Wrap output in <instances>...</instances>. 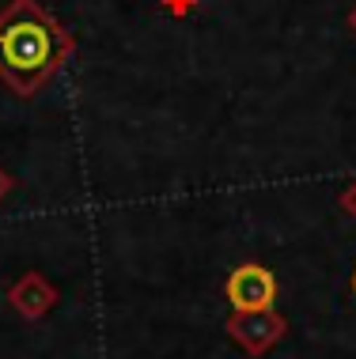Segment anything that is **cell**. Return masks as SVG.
Here are the masks:
<instances>
[{"instance_id":"cell-1","label":"cell","mask_w":356,"mask_h":359,"mask_svg":"<svg viewBox=\"0 0 356 359\" xmlns=\"http://www.w3.org/2000/svg\"><path fill=\"white\" fill-rule=\"evenodd\" d=\"M72 34L38 0H12L0 12V80L19 99H31L61 72Z\"/></svg>"},{"instance_id":"cell-2","label":"cell","mask_w":356,"mask_h":359,"mask_svg":"<svg viewBox=\"0 0 356 359\" xmlns=\"http://www.w3.org/2000/svg\"><path fill=\"white\" fill-rule=\"evenodd\" d=\"M228 303L235 314H250V310H273L277 303V276L265 265H239L228 276Z\"/></svg>"},{"instance_id":"cell-4","label":"cell","mask_w":356,"mask_h":359,"mask_svg":"<svg viewBox=\"0 0 356 359\" xmlns=\"http://www.w3.org/2000/svg\"><path fill=\"white\" fill-rule=\"evenodd\" d=\"M352 295H356V269H352Z\"/></svg>"},{"instance_id":"cell-3","label":"cell","mask_w":356,"mask_h":359,"mask_svg":"<svg viewBox=\"0 0 356 359\" xmlns=\"http://www.w3.org/2000/svg\"><path fill=\"white\" fill-rule=\"evenodd\" d=\"M228 333H232L246 352H265V348L284 333V322L273 310H250V314H235L232 322H228Z\"/></svg>"}]
</instances>
